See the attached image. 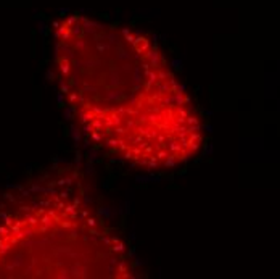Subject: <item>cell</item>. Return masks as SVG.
Listing matches in <instances>:
<instances>
[{
    "instance_id": "7a4b0ae2",
    "label": "cell",
    "mask_w": 280,
    "mask_h": 279,
    "mask_svg": "<svg viewBox=\"0 0 280 279\" xmlns=\"http://www.w3.org/2000/svg\"><path fill=\"white\" fill-rule=\"evenodd\" d=\"M131 279L127 246L71 189L24 197L0 213V279Z\"/></svg>"
},
{
    "instance_id": "6da1fadb",
    "label": "cell",
    "mask_w": 280,
    "mask_h": 279,
    "mask_svg": "<svg viewBox=\"0 0 280 279\" xmlns=\"http://www.w3.org/2000/svg\"><path fill=\"white\" fill-rule=\"evenodd\" d=\"M63 102L89 140L143 170H174L203 146V124L147 34L71 13L53 30Z\"/></svg>"
}]
</instances>
